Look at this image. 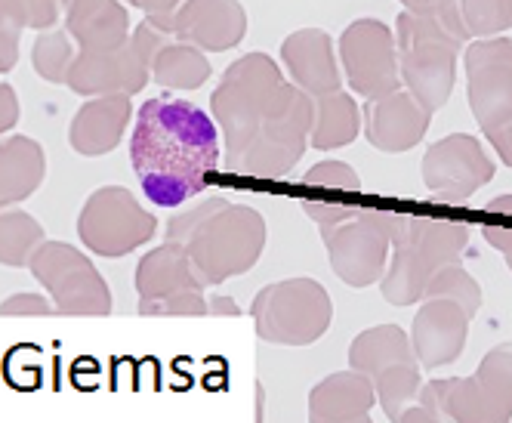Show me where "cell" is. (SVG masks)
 <instances>
[{
  "label": "cell",
  "mask_w": 512,
  "mask_h": 423,
  "mask_svg": "<svg viewBox=\"0 0 512 423\" xmlns=\"http://www.w3.org/2000/svg\"><path fill=\"white\" fill-rule=\"evenodd\" d=\"M50 312H56V306L41 294H13L0 303V315H50Z\"/></svg>",
  "instance_id": "obj_34"
},
{
  "label": "cell",
  "mask_w": 512,
  "mask_h": 423,
  "mask_svg": "<svg viewBox=\"0 0 512 423\" xmlns=\"http://www.w3.org/2000/svg\"><path fill=\"white\" fill-rule=\"evenodd\" d=\"M432 115L435 112H429L408 87H398L386 96L368 99V105H364V136L380 152H408L426 136Z\"/></svg>",
  "instance_id": "obj_17"
},
{
  "label": "cell",
  "mask_w": 512,
  "mask_h": 423,
  "mask_svg": "<svg viewBox=\"0 0 512 423\" xmlns=\"http://www.w3.org/2000/svg\"><path fill=\"white\" fill-rule=\"evenodd\" d=\"M204 278L179 241H164L136 266V294L142 315H210Z\"/></svg>",
  "instance_id": "obj_10"
},
{
  "label": "cell",
  "mask_w": 512,
  "mask_h": 423,
  "mask_svg": "<svg viewBox=\"0 0 512 423\" xmlns=\"http://www.w3.org/2000/svg\"><path fill=\"white\" fill-rule=\"evenodd\" d=\"M250 315L260 340L278 346H309L331 328L334 303L318 281L287 278L256 294Z\"/></svg>",
  "instance_id": "obj_8"
},
{
  "label": "cell",
  "mask_w": 512,
  "mask_h": 423,
  "mask_svg": "<svg viewBox=\"0 0 512 423\" xmlns=\"http://www.w3.org/2000/svg\"><path fill=\"white\" fill-rule=\"evenodd\" d=\"M340 59L346 68L349 87L364 96L377 99L401 84V62L395 31L380 19H358L340 34Z\"/></svg>",
  "instance_id": "obj_13"
},
{
  "label": "cell",
  "mask_w": 512,
  "mask_h": 423,
  "mask_svg": "<svg viewBox=\"0 0 512 423\" xmlns=\"http://www.w3.org/2000/svg\"><path fill=\"white\" fill-rule=\"evenodd\" d=\"M158 232L155 214H149L130 189L124 186H102L96 189L78 217V235L84 248L96 257L118 260L152 241Z\"/></svg>",
  "instance_id": "obj_9"
},
{
  "label": "cell",
  "mask_w": 512,
  "mask_h": 423,
  "mask_svg": "<svg viewBox=\"0 0 512 423\" xmlns=\"http://www.w3.org/2000/svg\"><path fill=\"white\" fill-rule=\"evenodd\" d=\"M469 109L482 130L512 118V41L479 38L466 47Z\"/></svg>",
  "instance_id": "obj_15"
},
{
  "label": "cell",
  "mask_w": 512,
  "mask_h": 423,
  "mask_svg": "<svg viewBox=\"0 0 512 423\" xmlns=\"http://www.w3.org/2000/svg\"><path fill=\"white\" fill-rule=\"evenodd\" d=\"M494 180V161L482 143L469 133H451L438 139L423 155V183L429 198L445 204H463Z\"/></svg>",
  "instance_id": "obj_14"
},
{
  "label": "cell",
  "mask_w": 512,
  "mask_h": 423,
  "mask_svg": "<svg viewBox=\"0 0 512 423\" xmlns=\"http://www.w3.org/2000/svg\"><path fill=\"white\" fill-rule=\"evenodd\" d=\"M361 130V112L349 93L334 90L315 99V124L309 143L318 152H334L349 146Z\"/></svg>",
  "instance_id": "obj_25"
},
{
  "label": "cell",
  "mask_w": 512,
  "mask_h": 423,
  "mask_svg": "<svg viewBox=\"0 0 512 423\" xmlns=\"http://www.w3.org/2000/svg\"><path fill=\"white\" fill-rule=\"evenodd\" d=\"M321 238L337 278L349 288H371L383 278L392 254V214L358 210L343 223L321 226Z\"/></svg>",
  "instance_id": "obj_12"
},
{
  "label": "cell",
  "mask_w": 512,
  "mask_h": 423,
  "mask_svg": "<svg viewBox=\"0 0 512 423\" xmlns=\"http://www.w3.org/2000/svg\"><path fill=\"white\" fill-rule=\"evenodd\" d=\"M19 121V96L10 84H0V133L13 130Z\"/></svg>",
  "instance_id": "obj_37"
},
{
  "label": "cell",
  "mask_w": 512,
  "mask_h": 423,
  "mask_svg": "<svg viewBox=\"0 0 512 423\" xmlns=\"http://www.w3.org/2000/svg\"><path fill=\"white\" fill-rule=\"evenodd\" d=\"M460 13L472 38H497L512 28V0H460Z\"/></svg>",
  "instance_id": "obj_32"
},
{
  "label": "cell",
  "mask_w": 512,
  "mask_h": 423,
  "mask_svg": "<svg viewBox=\"0 0 512 423\" xmlns=\"http://www.w3.org/2000/svg\"><path fill=\"white\" fill-rule=\"evenodd\" d=\"M405 359H417V352L411 337L398 325H377L371 331H361L349 346V365L368 377Z\"/></svg>",
  "instance_id": "obj_26"
},
{
  "label": "cell",
  "mask_w": 512,
  "mask_h": 423,
  "mask_svg": "<svg viewBox=\"0 0 512 423\" xmlns=\"http://www.w3.org/2000/svg\"><path fill=\"white\" fill-rule=\"evenodd\" d=\"M207 306H210V315H238L241 312L232 297H210Z\"/></svg>",
  "instance_id": "obj_40"
},
{
  "label": "cell",
  "mask_w": 512,
  "mask_h": 423,
  "mask_svg": "<svg viewBox=\"0 0 512 423\" xmlns=\"http://www.w3.org/2000/svg\"><path fill=\"white\" fill-rule=\"evenodd\" d=\"M31 275L47 288L56 312L62 315H108L112 291L99 269L78 248L65 241H41L28 260Z\"/></svg>",
  "instance_id": "obj_11"
},
{
  "label": "cell",
  "mask_w": 512,
  "mask_h": 423,
  "mask_svg": "<svg viewBox=\"0 0 512 423\" xmlns=\"http://www.w3.org/2000/svg\"><path fill=\"white\" fill-rule=\"evenodd\" d=\"M377 405V386L368 374L355 368L324 377L309 396V417L318 423H361L371 420Z\"/></svg>",
  "instance_id": "obj_21"
},
{
  "label": "cell",
  "mask_w": 512,
  "mask_h": 423,
  "mask_svg": "<svg viewBox=\"0 0 512 423\" xmlns=\"http://www.w3.org/2000/svg\"><path fill=\"white\" fill-rule=\"evenodd\" d=\"M482 232H485V238H488V244H491V248H497V251L503 254L506 266L512 269V229H500V226H485Z\"/></svg>",
  "instance_id": "obj_39"
},
{
  "label": "cell",
  "mask_w": 512,
  "mask_h": 423,
  "mask_svg": "<svg viewBox=\"0 0 512 423\" xmlns=\"http://www.w3.org/2000/svg\"><path fill=\"white\" fill-rule=\"evenodd\" d=\"M423 297H451V300L463 303L472 315L482 309V288H479V281H475L460 263H448V266L438 269L429 278Z\"/></svg>",
  "instance_id": "obj_31"
},
{
  "label": "cell",
  "mask_w": 512,
  "mask_h": 423,
  "mask_svg": "<svg viewBox=\"0 0 512 423\" xmlns=\"http://www.w3.org/2000/svg\"><path fill=\"white\" fill-rule=\"evenodd\" d=\"M130 118H133L130 96H121V93L93 96L90 102L81 105L75 121H71L68 143L78 155H87V158L108 155L118 149Z\"/></svg>",
  "instance_id": "obj_20"
},
{
  "label": "cell",
  "mask_w": 512,
  "mask_h": 423,
  "mask_svg": "<svg viewBox=\"0 0 512 423\" xmlns=\"http://www.w3.org/2000/svg\"><path fill=\"white\" fill-rule=\"evenodd\" d=\"M44 241V226L25 210L0 207V266L22 269Z\"/></svg>",
  "instance_id": "obj_28"
},
{
  "label": "cell",
  "mask_w": 512,
  "mask_h": 423,
  "mask_svg": "<svg viewBox=\"0 0 512 423\" xmlns=\"http://www.w3.org/2000/svg\"><path fill=\"white\" fill-rule=\"evenodd\" d=\"M482 133L488 136V143L494 146V152L500 155V161H503L506 167H512V118H506L503 124L488 127V130H482Z\"/></svg>",
  "instance_id": "obj_36"
},
{
  "label": "cell",
  "mask_w": 512,
  "mask_h": 423,
  "mask_svg": "<svg viewBox=\"0 0 512 423\" xmlns=\"http://www.w3.org/2000/svg\"><path fill=\"white\" fill-rule=\"evenodd\" d=\"M306 186H321V189H346V192H355L361 186L358 173L343 164V161H321L315 164L306 176H303Z\"/></svg>",
  "instance_id": "obj_33"
},
{
  "label": "cell",
  "mask_w": 512,
  "mask_h": 423,
  "mask_svg": "<svg viewBox=\"0 0 512 423\" xmlns=\"http://www.w3.org/2000/svg\"><path fill=\"white\" fill-rule=\"evenodd\" d=\"M65 13V0H0V75L19 59V34L25 28L50 31Z\"/></svg>",
  "instance_id": "obj_24"
},
{
  "label": "cell",
  "mask_w": 512,
  "mask_h": 423,
  "mask_svg": "<svg viewBox=\"0 0 512 423\" xmlns=\"http://www.w3.org/2000/svg\"><path fill=\"white\" fill-rule=\"evenodd\" d=\"M170 31L204 53H223L244 41L247 13L238 0H182L170 19Z\"/></svg>",
  "instance_id": "obj_18"
},
{
  "label": "cell",
  "mask_w": 512,
  "mask_h": 423,
  "mask_svg": "<svg viewBox=\"0 0 512 423\" xmlns=\"http://www.w3.org/2000/svg\"><path fill=\"white\" fill-rule=\"evenodd\" d=\"M75 38H68L65 31H47L38 34V41L31 47V62H34V72H38L44 81L50 84H65L71 65H75Z\"/></svg>",
  "instance_id": "obj_30"
},
{
  "label": "cell",
  "mask_w": 512,
  "mask_h": 423,
  "mask_svg": "<svg viewBox=\"0 0 512 423\" xmlns=\"http://www.w3.org/2000/svg\"><path fill=\"white\" fill-rule=\"evenodd\" d=\"M152 78H155V84H161L167 90H198L210 78V62H207L204 50H198L195 44L170 38L155 53Z\"/></svg>",
  "instance_id": "obj_27"
},
{
  "label": "cell",
  "mask_w": 512,
  "mask_h": 423,
  "mask_svg": "<svg viewBox=\"0 0 512 423\" xmlns=\"http://www.w3.org/2000/svg\"><path fill=\"white\" fill-rule=\"evenodd\" d=\"M466 241V223L392 214V263L380 278L383 300L392 306L420 303L429 278L448 263H460Z\"/></svg>",
  "instance_id": "obj_5"
},
{
  "label": "cell",
  "mask_w": 512,
  "mask_h": 423,
  "mask_svg": "<svg viewBox=\"0 0 512 423\" xmlns=\"http://www.w3.org/2000/svg\"><path fill=\"white\" fill-rule=\"evenodd\" d=\"M281 59L294 84L306 90L312 99L334 93L343 84L334 56V41L321 28H300L294 34H287V41L281 44Z\"/></svg>",
  "instance_id": "obj_19"
},
{
  "label": "cell",
  "mask_w": 512,
  "mask_h": 423,
  "mask_svg": "<svg viewBox=\"0 0 512 423\" xmlns=\"http://www.w3.org/2000/svg\"><path fill=\"white\" fill-rule=\"evenodd\" d=\"M303 210H306V217H312L318 226H334V223H343V220H349L352 214H358L361 207H352V204H331V201H306Z\"/></svg>",
  "instance_id": "obj_35"
},
{
  "label": "cell",
  "mask_w": 512,
  "mask_h": 423,
  "mask_svg": "<svg viewBox=\"0 0 512 423\" xmlns=\"http://www.w3.org/2000/svg\"><path fill=\"white\" fill-rule=\"evenodd\" d=\"M420 405L438 420L503 423L512 417V343L494 346L472 377L429 380L420 390Z\"/></svg>",
  "instance_id": "obj_6"
},
{
  "label": "cell",
  "mask_w": 512,
  "mask_h": 423,
  "mask_svg": "<svg viewBox=\"0 0 512 423\" xmlns=\"http://www.w3.org/2000/svg\"><path fill=\"white\" fill-rule=\"evenodd\" d=\"M47 176V155L28 136H10L0 143V207H13L41 189Z\"/></svg>",
  "instance_id": "obj_23"
},
{
  "label": "cell",
  "mask_w": 512,
  "mask_h": 423,
  "mask_svg": "<svg viewBox=\"0 0 512 423\" xmlns=\"http://www.w3.org/2000/svg\"><path fill=\"white\" fill-rule=\"evenodd\" d=\"M472 312L451 297H423V306L414 315L411 343L426 371L457 362L466 349Z\"/></svg>",
  "instance_id": "obj_16"
},
{
  "label": "cell",
  "mask_w": 512,
  "mask_h": 423,
  "mask_svg": "<svg viewBox=\"0 0 512 423\" xmlns=\"http://www.w3.org/2000/svg\"><path fill=\"white\" fill-rule=\"evenodd\" d=\"M65 31L78 53H105L130 38V16L118 0H65Z\"/></svg>",
  "instance_id": "obj_22"
},
{
  "label": "cell",
  "mask_w": 512,
  "mask_h": 423,
  "mask_svg": "<svg viewBox=\"0 0 512 423\" xmlns=\"http://www.w3.org/2000/svg\"><path fill=\"white\" fill-rule=\"evenodd\" d=\"M173 38L167 22L145 16L130 38L105 53H78L65 87L81 96H133L152 81V62L164 41Z\"/></svg>",
  "instance_id": "obj_7"
},
{
  "label": "cell",
  "mask_w": 512,
  "mask_h": 423,
  "mask_svg": "<svg viewBox=\"0 0 512 423\" xmlns=\"http://www.w3.org/2000/svg\"><path fill=\"white\" fill-rule=\"evenodd\" d=\"M210 109L226 143V167L232 170L250 149L297 130L315 112V99L297 84H287L275 59L247 53L226 68L210 96Z\"/></svg>",
  "instance_id": "obj_2"
},
{
  "label": "cell",
  "mask_w": 512,
  "mask_h": 423,
  "mask_svg": "<svg viewBox=\"0 0 512 423\" xmlns=\"http://www.w3.org/2000/svg\"><path fill=\"white\" fill-rule=\"evenodd\" d=\"M405 10H414V13H423V10H435V7H445V4H454V0H398Z\"/></svg>",
  "instance_id": "obj_41"
},
{
  "label": "cell",
  "mask_w": 512,
  "mask_h": 423,
  "mask_svg": "<svg viewBox=\"0 0 512 423\" xmlns=\"http://www.w3.org/2000/svg\"><path fill=\"white\" fill-rule=\"evenodd\" d=\"M216 127L186 99L158 96L145 102L130 139V164L145 198L158 207H179L195 198L219 167Z\"/></svg>",
  "instance_id": "obj_1"
},
{
  "label": "cell",
  "mask_w": 512,
  "mask_h": 423,
  "mask_svg": "<svg viewBox=\"0 0 512 423\" xmlns=\"http://www.w3.org/2000/svg\"><path fill=\"white\" fill-rule=\"evenodd\" d=\"M167 238L179 241L192 257L207 288L256 266L266 248V220L260 210L232 204L226 198H207L204 204L182 210L167 223Z\"/></svg>",
  "instance_id": "obj_3"
},
{
  "label": "cell",
  "mask_w": 512,
  "mask_h": 423,
  "mask_svg": "<svg viewBox=\"0 0 512 423\" xmlns=\"http://www.w3.org/2000/svg\"><path fill=\"white\" fill-rule=\"evenodd\" d=\"M472 38L460 0L435 10H405L395 22L401 84H405L429 112H438L451 99L457 84V53Z\"/></svg>",
  "instance_id": "obj_4"
},
{
  "label": "cell",
  "mask_w": 512,
  "mask_h": 423,
  "mask_svg": "<svg viewBox=\"0 0 512 423\" xmlns=\"http://www.w3.org/2000/svg\"><path fill=\"white\" fill-rule=\"evenodd\" d=\"M420 368H423L420 359H405L371 377L377 386V402L383 405L386 417L398 420V414L408 408L411 399H420V390H423Z\"/></svg>",
  "instance_id": "obj_29"
},
{
  "label": "cell",
  "mask_w": 512,
  "mask_h": 423,
  "mask_svg": "<svg viewBox=\"0 0 512 423\" xmlns=\"http://www.w3.org/2000/svg\"><path fill=\"white\" fill-rule=\"evenodd\" d=\"M130 4L145 10V16L161 19V22L170 25V19H173V13H176V7L182 4V0H130Z\"/></svg>",
  "instance_id": "obj_38"
},
{
  "label": "cell",
  "mask_w": 512,
  "mask_h": 423,
  "mask_svg": "<svg viewBox=\"0 0 512 423\" xmlns=\"http://www.w3.org/2000/svg\"><path fill=\"white\" fill-rule=\"evenodd\" d=\"M488 210H491V214H509V217H512V195L494 198V201L488 204Z\"/></svg>",
  "instance_id": "obj_42"
}]
</instances>
